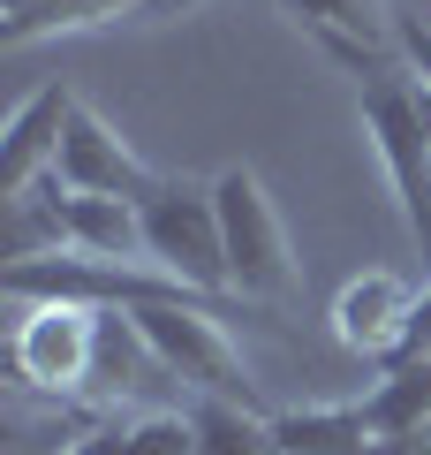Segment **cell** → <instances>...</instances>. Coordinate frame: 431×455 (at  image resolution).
Listing matches in <instances>:
<instances>
[{
	"mask_svg": "<svg viewBox=\"0 0 431 455\" xmlns=\"http://www.w3.org/2000/svg\"><path fill=\"white\" fill-rule=\"evenodd\" d=\"M144 212V266L175 274L182 289L227 304L235 281H227V243H220V205H212V182H182V175H160L152 190L137 197Z\"/></svg>",
	"mask_w": 431,
	"mask_h": 455,
	"instance_id": "obj_1",
	"label": "cell"
},
{
	"mask_svg": "<svg viewBox=\"0 0 431 455\" xmlns=\"http://www.w3.org/2000/svg\"><path fill=\"white\" fill-rule=\"evenodd\" d=\"M227 304H144L137 311V326H144V341L160 349V364L182 379V395L190 403H242V410H257V379H250V364H242V349L227 341V319H220Z\"/></svg>",
	"mask_w": 431,
	"mask_h": 455,
	"instance_id": "obj_2",
	"label": "cell"
},
{
	"mask_svg": "<svg viewBox=\"0 0 431 455\" xmlns=\"http://www.w3.org/2000/svg\"><path fill=\"white\" fill-rule=\"evenodd\" d=\"M212 205H220L227 281H235L242 304H272V296L295 289V251H287V228H280V212H272L257 167H220V175H212Z\"/></svg>",
	"mask_w": 431,
	"mask_h": 455,
	"instance_id": "obj_3",
	"label": "cell"
},
{
	"mask_svg": "<svg viewBox=\"0 0 431 455\" xmlns=\"http://www.w3.org/2000/svg\"><path fill=\"white\" fill-rule=\"evenodd\" d=\"M364 130L386 160V182L401 197V220H409L416 251H424V281H431V137H424V114H416V84L409 76H386L364 84Z\"/></svg>",
	"mask_w": 431,
	"mask_h": 455,
	"instance_id": "obj_4",
	"label": "cell"
},
{
	"mask_svg": "<svg viewBox=\"0 0 431 455\" xmlns=\"http://www.w3.org/2000/svg\"><path fill=\"white\" fill-rule=\"evenodd\" d=\"M167 387H182V379L167 372L160 349L144 341L137 311H98V326H91V372H83V403H91L98 418H152Z\"/></svg>",
	"mask_w": 431,
	"mask_h": 455,
	"instance_id": "obj_5",
	"label": "cell"
},
{
	"mask_svg": "<svg viewBox=\"0 0 431 455\" xmlns=\"http://www.w3.org/2000/svg\"><path fill=\"white\" fill-rule=\"evenodd\" d=\"M280 16L325 53L341 61L356 84H386L409 76L401 68V23L386 16V0H280Z\"/></svg>",
	"mask_w": 431,
	"mask_h": 455,
	"instance_id": "obj_6",
	"label": "cell"
},
{
	"mask_svg": "<svg viewBox=\"0 0 431 455\" xmlns=\"http://www.w3.org/2000/svg\"><path fill=\"white\" fill-rule=\"evenodd\" d=\"M16 311V334H8V364L31 395H83V372H91V326L98 311L83 304H8Z\"/></svg>",
	"mask_w": 431,
	"mask_h": 455,
	"instance_id": "obj_7",
	"label": "cell"
},
{
	"mask_svg": "<svg viewBox=\"0 0 431 455\" xmlns=\"http://www.w3.org/2000/svg\"><path fill=\"white\" fill-rule=\"evenodd\" d=\"M53 182L76 190V197H129V205H137L160 175L137 160V145L114 130L106 114L76 107V114H68V137H61V160H53Z\"/></svg>",
	"mask_w": 431,
	"mask_h": 455,
	"instance_id": "obj_8",
	"label": "cell"
},
{
	"mask_svg": "<svg viewBox=\"0 0 431 455\" xmlns=\"http://www.w3.org/2000/svg\"><path fill=\"white\" fill-rule=\"evenodd\" d=\"M68 114H76V92L68 84H38L16 114H8V130H0V205L53 175L61 160V137H68Z\"/></svg>",
	"mask_w": 431,
	"mask_h": 455,
	"instance_id": "obj_9",
	"label": "cell"
},
{
	"mask_svg": "<svg viewBox=\"0 0 431 455\" xmlns=\"http://www.w3.org/2000/svg\"><path fill=\"white\" fill-rule=\"evenodd\" d=\"M416 296H424V289H409L401 274H356L349 289L333 296V334H341V349L386 364V357L401 349V334H409Z\"/></svg>",
	"mask_w": 431,
	"mask_h": 455,
	"instance_id": "obj_10",
	"label": "cell"
},
{
	"mask_svg": "<svg viewBox=\"0 0 431 455\" xmlns=\"http://www.w3.org/2000/svg\"><path fill=\"white\" fill-rule=\"evenodd\" d=\"M61 228H68V251H83V259L144 266V212L129 205V197H76V190H61Z\"/></svg>",
	"mask_w": 431,
	"mask_h": 455,
	"instance_id": "obj_11",
	"label": "cell"
},
{
	"mask_svg": "<svg viewBox=\"0 0 431 455\" xmlns=\"http://www.w3.org/2000/svg\"><path fill=\"white\" fill-rule=\"evenodd\" d=\"M68 455H197L190 410H152V418H91Z\"/></svg>",
	"mask_w": 431,
	"mask_h": 455,
	"instance_id": "obj_12",
	"label": "cell"
},
{
	"mask_svg": "<svg viewBox=\"0 0 431 455\" xmlns=\"http://www.w3.org/2000/svg\"><path fill=\"white\" fill-rule=\"evenodd\" d=\"M272 440H280V455H364L371 425L364 403H310V410H272Z\"/></svg>",
	"mask_w": 431,
	"mask_h": 455,
	"instance_id": "obj_13",
	"label": "cell"
},
{
	"mask_svg": "<svg viewBox=\"0 0 431 455\" xmlns=\"http://www.w3.org/2000/svg\"><path fill=\"white\" fill-rule=\"evenodd\" d=\"M356 403H364L371 440H386V433H424V425H431V357H424V364H394V372H379V387L356 395Z\"/></svg>",
	"mask_w": 431,
	"mask_h": 455,
	"instance_id": "obj_14",
	"label": "cell"
},
{
	"mask_svg": "<svg viewBox=\"0 0 431 455\" xmlns=\"http://www.w3.org/2000/svg\"><path fill=\"white\" fill-rule=\"evenodd\" d=\"M197 425V455H280L265 410H242V403H182Z\"/></svg>",
	"mask_w": 431,
	"mask_h": 455,
	"instance_id": "obj_15",
	"label": "cell"
},
{
	"mask_svg": "<svg viewBox=\"0 0 431 455\" xmlns=\"http://www.w3.org/2000/svg\"><path fill=\"white\" fill-rule=\"evenodd\" d=\"M431 357V281H424V296H416V311H409V334H401V349L379 364V372H394V364H424Z\"/></svg>",
	"mask_w": 431,
	"mask_h": 455,
	"instance_id": "obj_16",
	"label": "cell"
},
{
	"mask_svg": "<svg viewBox=\"0 0 431 455\" xmlns=\"http://www.w3.org/2000/svg\"><path fill=\"white\" fill-rule=\"evenodd\" d=\"M364 455H431V425H424V433H386V440H364Z\"/></svg>",
	"mask_w": 431,
	"mask_h": 455,
	"instance_id": "obj_17",
	"label": "cell"
}]
</instances>
